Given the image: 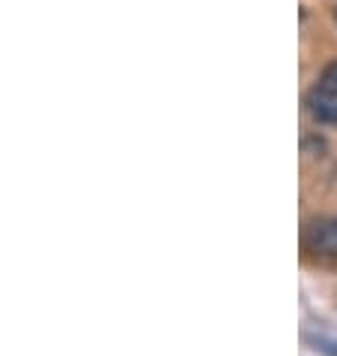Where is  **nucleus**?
<instances>
[{"label": "nucleus", "instance_id": "f03ea898", "mask_svg": "<svg viewBox=\"0 0 337 356\" xmlns=\"http://www.w3.org/2000/svg\"><path fill=\"white\" fill-rule=\"evenodd\" d=\"M307 248L322 257H337V218H322L307 229Z\"/></svg>", "mask_w": 337, "mask_h": 356}, {"label": "nucleus", "instance_id": "7ed1b4c3", "mask_svg": "<svg viewBox=\"0 0 337 356\" xmlns=\"http://www.w3.org/2000/svg\"><path fill=\"white\" fill-rule=\"evenodd\" d=\"M322 79H328V82H334V85H337V64H328V67H325V73H322Z\"/></svg>", "mask_w": 337, "mask_h": 356}, {"label": "nucleus", "instance_id": "f257e3e1", "mask_svg": "<svg viewBox=\"0 0 337 356\" xmlns=\"http://www.w3.org/2000/svg\"><path fill=\"white\" fill-rule=\"evenodd\" d=\"M307 109L319 124L337 127V85L319 76V82L307 91Z\"/></svg>", "mask_w": 337, "mask_h": 356}]
</instances>
